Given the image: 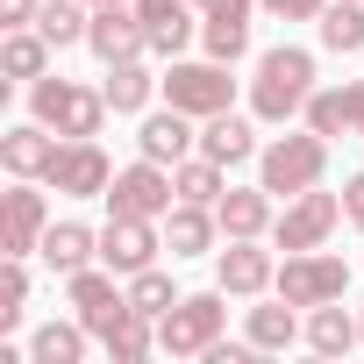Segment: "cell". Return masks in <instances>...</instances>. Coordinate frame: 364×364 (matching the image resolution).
Instances as JSON below:
<instances>
[{
    "label": "cell",
    "mask_w": 364,
    "mask_h": 364,
    "mask_svg": "<svg viewBox=\"0 0 364 364\" xmlns=\"http://www.w3.org/2000/svg\"><path fill=\"white\" fill-rule=\"evenodd\" d=\"M29 114L58 136H100V122L114 114L107 93L93 86H72V79H29Z\"/></svg>",
    "instance_id": "7a4b0ae2"
},
{
    "label": "cell",
    "mask_w": 364,
    "mask_h": 364,
    "mask_svg": "<svg viewBox=\"0 0 364 364\" xmlns=\"http://www.w3.org/2000/svg\"><path fill=\"white\" fill-rule=\"evenodd\" d=\"M29 314V272H22V257H8L0 264V328H15Z\"/></svg>",
    "instance_id": "d6a6232c"
},
{
    "label": "cell",
    "mask_w": 364,
    "mask_h": 364,
    "mask_svg": "<svg viewBox=\"0 0 364 364\" xmlns=\"http://www.w3.org/2000/svg\"><path fill=\"white\" fill-rule=\"evenodd\" d=\"M215 236H222V215L200 208V200H178L164 215V250L171 257H200V250H215Z\"/></svg>",
    "instance_id": "ac0fdd59"
},
{
    "label": "cell",
    "mask_w": 364,
    "mask_h": 364,
    "mask_svg": "<svg viewBox=\"0 0 364 364\" xmlns=\"http://www.w3.org/2000/svg\"><path fill=\"white\" fill-rule=\"evenodd\" d=\"M43 186H58V193H72V200H93V193L114 186V164H107V150H100L93 136H65Z\"/></svg>",
    "instance_id": "9c48e42d"
},
{
    "label": "cell",
    "mask_w": 364,
    "mask_h": 364,
    "mask_svg": "<svg viewBox=\"0 0 364 364\" xmlns=\"http://www.w3.org/2000/svg\"><path fill=\"white\" fill-rule=\"evenodd\" d=\"M86 50L100 58V65H129V58H143L150 50V29H143V15L129 8H93V29H86Z\"/></svg>",
    "instance_id": "4fadbf2b"
},
{
    "label": "cell",
    "mask_w": 364,
    "mask_h": 364,
    "mask_svg": "<svg viewBox=\"0 0 364 364\" xmlns=\"http://www.w3.org/2000/svg\"><path fill=\"white\" fill-rule=\"evenodd\" d=\"M0 164H8V178H50V164H58V136H50L43 122H22V129L0 136Z\"/></svg>",
    "instance_id": "9a60e30c"
},
{
    "label": "cell",
    "mask_w": 364,
    "mask_h": 364,
    "mask_svg": "<svg viewBox=\"0 0 364 364\" xmlns=\"http://www.w3.org/2000/svg\"><path fill=\"white\" fill-rule=\"evenodd\" d=\"M50 229V208L36 193V178H15V193H0V257H29Z\"/></svg>",
    "instance_id": "8fae6325"
},
{
    "label": "cell",
    "mask_w": 364,
    "mask_h": 364,
    "mask_svg": "<svg viewBox=\"0 0 364 364\" xmlns=\"http://www.w3.org/2000/svg\"><path fill=\"white\" fill-rule=\"evenodd\" d=\"M36 8H43V0H0V22H8V29H36Z\"/></svg>",
    "instance_id": "e575fe53"
},
{
    "label": "cell",
    "mask_w": 364,
    "mask_h": 364,
    "mask_svg": "<svg viewBox=\"0 0 364 364\" xmlns=\"http://www.w3.org/2000/svg\"><path fill=\"white\" fill-rule=\"evenodd\" d=\"M343 286H350V264H343V257H328V250H286V264H279V279H272V293H279V300H293V307L343 300Z\"/></svg>",
    "instance_id": "8992f818"
},
{
    "label": "cell",
    "mask_w": 364,
    "mask_h": 364,
    "mask_svg": "<svg viewBox=\"0 0 364 364\" xmlns=\"http://www.w3.org/2000/svg\"><path fill=\"white\" fill-rule=\"evenodd\" d=\"M157 250H164L157 222H143V215H107V229H100V264H107V272L136 279V272L157 264Z\"/></svg>",
    "instance_id": "30bf717a"
},
{
    "label": "cell",
    "mask_w": 364,
    "mask_h": 364,
    "mask_svg": "<svg viewBox=\"0 0 364 364\" xmlns=\"http://www.w3.org/2000/svg\"><path fill=\"white\" fill-rule=\"evenodd\" d=\"M157 86H164V79H150V65H143V58H129V65H107V86H100V93H107V107H114V114H143Z\"/></svg>",
    "instance_id": "603a6c76"
},
{
    "label": "cell",
    "mask_w": 364,
    "mask_h": 364,
    "mask_svg": "<svg viewBox=\"0 0 364 364\" xmlns=\"http://www.w3.org/2000/svg\"><path fill=\"white\" fill-rule=\"evenodd\" d=\"M336 222H343V200L307 186V193H293L286 215L272 222V243H279V250H321V243L336 236Z\"/></svg>",
    "instance_id": "ba28073f"
},
{
    "label": "cell",
    "mask_w": 364,
    "mask_h": 364,
    "mask_svg": "<svg viewBox=\"0 0 364 364\" xmlns=\"http://www.w3.org/2000/svg\"><path fill=\"white\" fill-rule=\"evenodd\" d=\"M357 136H364V79H357Z\"/></svg>",
    "instance_id": "8d00e7d4"
},
{
    "label": "cell",
    "mask_w": 364,
    "mask_h": 364,
    "mask_svg": "<svg viewBox=\"0 0 364 364\" xmlns=\"http://www.w3.org/2000/svg\"><path fill=\"white\" fill-rule=\"evenodd\" d=\"M321 171H328V136H279L257 150V186L264 193H307L321 186Z\"/></svg>",
    "instance_id": "3957f363"
},
{
    "label": "cell",
    "mask_w": 364,
    "mask_h": 364,
    "mask_svg": "<svg viewBox=\"0 0 364 364\" xmlns=\"http://www.w3.org/2000/svg\"><path fill=\"white\" fill-rule=\"evenodd\" d=\"M86 8H122V0H86Z\"/></svg>",
    "instance_id": "74e56055"
},
{
    "label": "cell",
    "mask_w": 364,
    "mask_h": 364,
    "mask_svg": "<svg viewBox=\"0 0 364 364\" xmlns=\"http://www.w3.org/2000/svg\"><path fill=\"white\" fill-rule=\"evenodd\" d=\"M222 300H229L222 286H215V293H186V300L157 321V350H171V357H208V343H222V321H229Z\"/></svg>",
    "instance_id": "277c9868"
},
{
    "label": "cell",
    "mask_w": 364,
    "mask_h": 364,
    "mask_svg": "<svg viewBox=\"0 0 364 364\" xmlns=\"http://www.w3.org/2000/svg\"><path fill=\"white\" fill-rule=\"evenodd\" d=\"M272 279H279V264H272V250H257V236H229V250H215V286L222 293L257 300V293H272Z\"/></svg>",
    "instance_id": "7c38bea8"
},
{
    "label": "cell",
    "mask_w": 364,
    "mask_h": 364,
    "mask_svg": "<svg viewBox=\"0 0 364 364\" xmlns=\"http://www.w3.org/2000/svg\"><path fill=\"white\" fill-rule=\"evenodd\" d=\"M200 43H208V58L236 65V58L250 50V22H243V15H200Z\"/></svg>",
    "instance_id": "f546056e"
},
{
    "label": "cell",
    "mask_w": 364,
    "mask_h": 364,
    "mask_svg": "<svg viewBox=\"0 0 364 364\" xmlns=\"http://www.w3.org/2000/svg\"><path fill=\"white\" fill-rule=\"evenodd\" d=\"M114 279H122V272H93V264L65 279V293H72V307H79V321H86L93 336H107L114 321H129V314H136V307H129V293H114Z\"/></svg>",
    "instance_id": "5bb4252c"
},
{
    "label": "cell",
    "mask_w": 364,
    "mask_h": 364,
    "mask_svg": "<svg viewBox=\"0 0 364 364\" xmlns=\"http://www.w3.org/2000/svg\"><path fill=\"white\" fill-rule=\"evenodd\" d=\"M129 8L143 15L157 58H178V50L193 43V0H129Z\"/></svg>",
    "instance_id": "2e32d148"
},
{
    "label": "cell",
    "mask_w": 364,
    "mask_h": 364,
    "mask_svg": "<svg viewBox=\"0 0 364 364\" xmlns=\"http://www.w3.org/2000/svg\"><path fill=\"white\" fill-rule=\"evenodd\" d=\"M257 8H272L279 22H321V8H328V0H257Z\"/></svg>",
    "instance_id": "836d02e7"
},
{
    "label": "cell",
    "mask_w": 364,
    "mask_h": 364,
    "mask_svg": "<svg viewBox=\"0 0 364 364\" xmlns=\"http://www.w3.org/2000/svg\"><path fill=\"white\" fill-rule=\"evenodd\" d=\"M222 171H229V164H215V157L200 150V157H178V164H171V186H178V200H200V208H215V200L229 193V186H222Z\"/></svg>",
    "instance_id": "d4e9b609"
},
{
    "label": "cell",
    "mask_w": 364,
    "mask_h": 364,
    "mask_svg": "<svg viewBox=\"0 0 364 364\" xmlns=\"http://www.w3.org/2000/svg\"><path fill=\"white\" fill-rule=\"evenodd\" d=\"M100 200H107V215H143V222H164V215L178 208L171 164H157V157H136L129 171H114V186H107Z\"/></svg>",
    "instance_id": "5b68a950"
},
{
    "label": "cell",
    "mask_w": 364,
    "mask_h": 364,
    "mask_svg": "<svg viewBox=\"0 0 364 364\" xmlns=\"http://www.w3.org/2000/svg\"><path fill=\"white\" fill-rule=\"evenodd\" d=\"M36 257H43L58 279H72V272H86V264L100 257V236H93L86 222H50L43 243H36Z\"/></svg>",
    "instance_id": "e0dca14e"
},
{
    "label": "cell",
    "mask_w": 364,
    "mask_h": 364,
    "mask_svg": "<svg viewBox=\"0 0 364 364\" xmlns=\"http://www.w3.org/2000/svg\"><path fill=\"white\" fill-rule=\"evenodd\" d=\"M50 36L43 29H8V43H0V72H8V79H43L50 72Z\"/></svg>",
    "instance_id": "cb8c5ba5"
},
{
    "label": "cell",
    "mask_w": 364,
    "mask_h": 364,
    "mask_svg": "<svg viewBox=\"0 0 364 364\" xmlns=\"http://www.w3.org/2000/svg\"><path fill=\"white\" fill-rule=\"evenodd\" d=\"M307 100H314V58L293 50V43L264 50L257 79H250V114L257 122H293V114H307Z\"/></svg>",
    "instance_id": "6da1fadb"
},
{
    "label": "cell",
    "mask_w": 364,
    "mask_h": 364,
    "mask_svg": "<svg viewBox=\"0 0 364 364\" xmlns=\"http://www.w3.org/2000/svg\"><path fill=\"white\" fill-rule=\"evenodd\" d=\"M86 336H93L86 321H43V328L29 336V357H36V364H79V357H86Z\"/></svg>",
    "instance_id": "83f0119b"
},
{
    "label": "cell",
    "mask_w": 364,
    "mask_h": 364,
    "mask_svg": "<svg viewBox=\"0 0 364 364\" xmlns=\"http://www.w3.org/2000/svg\"><path fill=\"white\" fill-rule=\"evenodd\" d=\"M178 300H186V293H171V279H164L157 264L129 279V307H136V314H150V321H164V314H171Z\"/></svg>",
    "instance_id": "4dcf8cb0"
},
{
    "label": "cell",
    "mask_w": 364,
    "mask_h": 364,
    "mask_svg": "<svg viewBox=\"0 0 364 364\" xmlns=\"http://www.w3.org/2000/svg\"><path fill=\"white\" fill-rule=\"evenodd\" d=\"M357 328H364V314H357Z\"/></svg>",
    "instance_id": "ab89813d"
},
{
    "label": "cell",
    "mask_w": 364,
    "mask_h": 364,
    "mask_svg": "<svg viewBox=\"0 0 364 364\" xmlns=\"http://www.w3.org/2000/svg\"><path fill=\"white\" fill-rule=\"evenodd\" d=\"M243 336H250V343H257V350L272 357V350H286V343H300L307 328L293 321V300H279V307H250V314H243Z\"/></svg>",
    "instance_id": "4316f807"
},
{
    "label": "cell",
    "mask_w": 364,
    "mask_h": 364,
    "mask_svg": "<svg viewBox=\"0 0 364 364\" xmlns=\"http://www.w3.org/2000/svg\"><path fill=\"white\" fill-rule=\"evenodd\" d=\"M343 215L364 229V171H357V178H343Z\"/></svg>",
    "instance_id": "d590c367"
},
{
    "label": "cell",
    "mask_w": 364,
    "mask_h": 364,
    "mask_svg": "<svg viewBox=\"0 0 364 364\" xmlns=\"http://www.w3.org/2000/svg\"><path fill=\"white\" fill-rule=\"evenodd\" d=\"M100 343H107V357H114V364H136V357H150V343H157V321H150V314H129V321H114Z\"/></svg>",
    "instance_id": "1f68e13d"
},
{
    "label": "cell",
    "mask_w": 364,
    "mask_h": 364,
    "mask_svg": "<svg viewBox=\"0 0 364 364\" xmlns=\"http://www.w3.org/2000/svg\"><path fill=\"white\" fill-rule=\"evenodd\" d=\"M321 43L336 58L364 50V0H328V8H321Z\"/></svg>",
    "instance_id": "f1b7e54d"
},
{
    "label": "cell",
    "mask_w": 364,
    "mask_h": 364,
    "mask_svg": "<svg viewBox=\"0 0 364 364\" xmlns=\"http://www.w3.org/2000/svg\"><path fill=\"white\" fill-rule=\"evenodd\" d=\"M200 136H193V114L186 107H164V114H143V136H136V150L143 157H157V164H178Z\"/></svg>",
    "instance_id": "d6986e66"
},
{
    "label": "cell",
    "mask_w": 364,
    "mask_h": 364,
    "mask_svg": "<svg viewBox=\"0 0 364 364\" xmlns=\"http://www.w3.org/2000/svg\"><path fill=\"white\" fill-rule=\"evenodd\" d=\"M193 8H208V0H193Z\"/></svg>",
    "instance_id": "f35d334b"
},
{
    "label": "cell",
    "mask_w": 364,
    "mask_h": 364,
    "mask_svg": "<svg viewBox=\"0 0 364 364\" xmlns=\"http://www.w3.org/2000/svg\"><path fill=\"white\" fill-rule=\"evenodd\" d=\"M164 100L186 107L193 122H208V114H222V107L236 100V79H229L222 58H208V65H178V58H171V72H164Z\"/></svg>",
    "instance_id": "52a82bcc"
},
{
    "label": "cell",
    "mask_w": 364,
    "mask_h": 364,
    "mask_svg": "<svg viewBox=\"0 0 364 364\" xmlns=\"http://www.w3.org/2000/svg\"><path fill=\"white\" fill-rule=\"evenodd\" d=\"M200 150L215 157V164H243V157H257V129L243 122V114H208V129H200Z\"/></svg>",
    "instance_id": "7402d4cb"
},
{
    "label": "cell",
    "mask_w": 364,
    "mask_h": 364,
    "mask_svg": "<svg viewBox=\"0 0 364 364\" xmlns=\"http://www.w3.org/2000/svg\"><path fill=\"white\" fill-rule=\"evenodd\" d=\"M307 129H314V136H343V129H357V86H314V100H307Z\"/></svg>",
    "instance_id": "484cf974"
},
{
    "label": "cell",
    "mask_w": 364,
    "mask_h": 364,
    "mask_svg": "<svg viewBox=\"0 0 364 364\" xmlns=\"http://www.w3.org/2000/svg\"><path fill=\"white\" fill-rule=\"evenodd\" d=\"M215 215H222V236H264L272 229V193L264 186H229L215 200Z\"/></svg>",
    "instance_id": "ffe728a7"
},
{
    "label": "cell",
    "mask_w": 364,
    "mask_h": 364,
    "mask_svg": "<svg viewBox=\"0 0 364 364\" xmlns=\"http://www.w3.org/2000/svg\"><path fill=\"white\" fill-rule=\"evenodd\" d=\"M350 343H364V328H357V314H343V300L307 307V350L314 357H343Z\"/></svg>",
    "instance_id": "44dd1931"
}]
</instances>
